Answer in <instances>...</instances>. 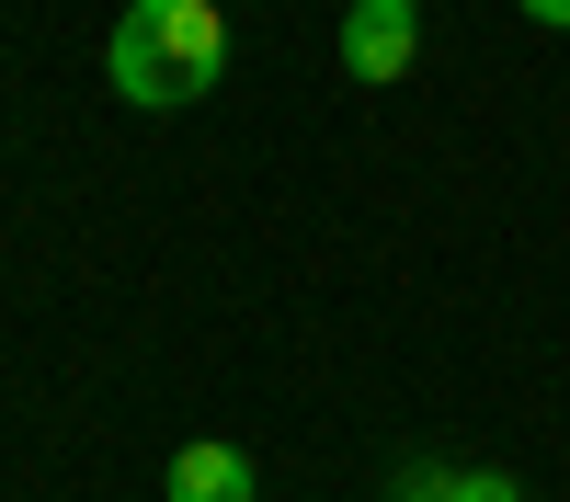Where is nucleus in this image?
<instances>
[{
	"label": "nucleus",
	"instance_id": "nucleus-5",
	"mask_svg": "<svg viewBox=\"0 0 570 502\" xmlns=\"http://www.w3.org/2000/svg\"><path fill=\"white\" fill-rule=\"evenodd\" d=\"M525 12H537V23H559V35H570V0H525Z\"/></svg>",
	"mask_w": 570,
	"mask_h": 502
},
{
	"label": "nucleus",
	"instance_id": "nucleus-1",
	"mask_svg": "<svg viewBox=\"0 0 570 502\" xmlns=\"http://www.w3.org/2000/svg\"><path fill=\"white\" fill-rule=\"evenodd\" d=\"M217 69H228V0H126L115 35H104V80L137 115L195 104Z\"/></svg>",
	"mask_w": 570,
	"mask_h": 502
},
{
	"label": "nucleus",
	"instance_id": "nucleus-4",
	"mask_svg": "<svg viewBox=\"0 0 570 502\" xmlns=\"http://www.w3.org/2000/svg\"><path fill=\"white\" fill-rule=\"evenodd\" d=\"M389 502H513V480L502 469H434V456H422V469H400Z\"/></svg>",
	"mask_w": 570,
	"mask_h": 502
},
{
	"label": "nucleus",
	"instance_id": "nucleus-2",
	"mask_svg": "<svg viewBox=\"0 0 570 502\" xmlns=\"http://www.w3.org/2000/svg\"><path fill=\"white\" fill-rule=\"evenodd\" d=\"M343 69L365 91L411 80L422 69V0H354V12H343Z\"/></svg>",
	"mask_w": 570,
	"mask_h": 502
},
{
	"label": "nucleus",
	"instance_id": "nucleus-3",
	"mask_svg": "<svg viewBox=\"0 0 570 502\" xmlns=\"http://www.w3.org/2000/svg\"><path fill=\"white\" fill-rule=\"evenodd\" d=\"M252 491L263 480H252V456L228 445V434H195V445L171 456V502H252Z\"/></svg>",
	"mask_w": 570,
	"mask_h": 502
}]
</instances>
